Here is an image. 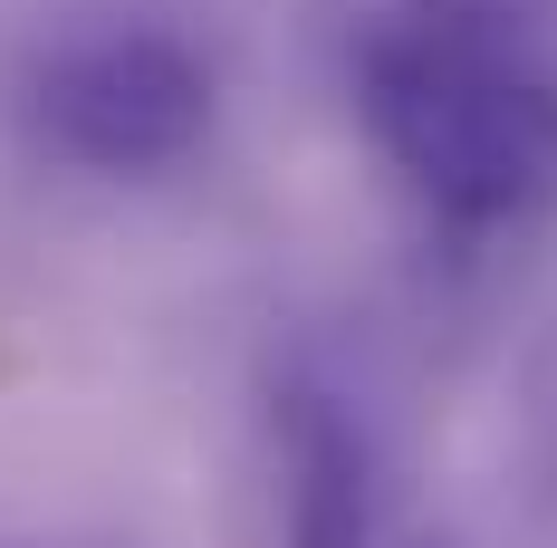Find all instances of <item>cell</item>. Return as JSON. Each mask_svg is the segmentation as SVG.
<instances>
[{"label":"cell","mask_w":557,"mask_h":548,"mask_svg":"<svg viewBox=\"0 0 557 548\" xmlns=\"http://www.w3.org/2000/svg\"><path fill=\"white\" fill-rule=\"evenodd\" d=\"M0 548H20V539H0Z\"/></svg>","instance_id":"5"},{"label":"cell","mask_w":557,"mask_h":548,"mask_svg":"<svg viewBox=\"0 0 557 548\" xmlns=\"http://www.w3.org/2000/svg\"><path fill=\"white\" fill-rule=\"evenodd\" d=\"M557 0H404L394 20H423V29H461V39H509V49H539Z\"/></svg>","instance_id":"4"},{"label":"cell","mask_w":557,"mask_h":548,"mask_svg":"<svg viewBox=\"0 0 557 548\" xmlns=\"http://www.w3.org/2000/svg\"><path fill=\"white\" fill-rule=\"evenodd\" d=\"M29 135L77 173H173L212 135V68L173 29H97L29 77Z\"/></svg>","instance_id":"2"},{"label":"cell","mask_w":557,"mask_h":548,"mask_svg":"<svg viewBox=\"0 0 557 548\" xmlns=\"http://www.w3.org/2000/svg\"><path fill=\"white\" fill-rule=\"evenodd\" d=\"M356 107L404 193L451 231H509L557 203V68L539 49L385 20L356 58Z\"/></svg>","instance_id":"1"},{"label":"cell","mask_w":557,"mask_h":548,"mask_svg":"<svg viewBox=\"0 0 557 548\" xmlns=\"http://www.w3.org/2000/svg\"><path fill=\"white\" fill-rule=\"evenodd\" d=\"M270 442H278V539L385 548V442L346 385L318 366H288L270 394Z\"/></svg>","instance_id":"3"}]
</instances>
